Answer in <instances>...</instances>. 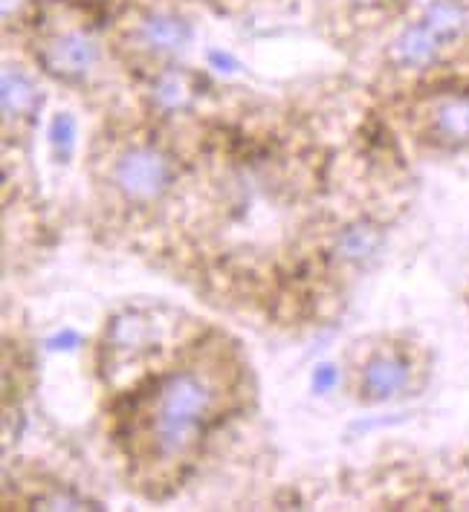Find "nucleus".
<instances>
[{"label": "nucleus", "mask_w": 469, "mask_h": 512, "mask_svg": "<svg viewBox=\"0 0 469 512\" xmlns=\"http://www.w3.org/2000/svg\"><path fill=\"white\" fill-rule=\"evenodd\" d=\"M35 510H102V507L73 492H53V495L35 498Z\"/></svg>", "instance_id": "14"}, {"label": "nucleus", "mask_w": 469, "mask_h": 512, "mask_svg": "<svg viewBox=\"0 0 469 512\" xmlns=\"http://www.w3.org/2000/svg\"><path fill=\"white\" fill-rule=\"evenodd\" d=\"M38 58H41L44 70L53 73L56 79L76 81L84 79L96 67L99 47L84 32H61V35H53L41 44Z\"/></svg>", "instance_id": "3"}, {"label": "nucleus", "mask_w": 469, "mask_h": 512, "mask_svg": "<svg viewBox=\"0 0 469 512\" xmlns=\"http://www.w3.org/2000/svg\"><path fill=\"white\" fill-rule=\"evenodd\" d=\"M79 345H82V336H79L76 330H61L53 339H47V348H50V351H73V348H79Z\"/></svg>", "instance_id": "16"}, {"label": "nucleus", "mask_w": 469, "mask_h": 512, "mask_svg": "<svg viewBox=\"0 0 469 512\" xmlns=\"http://www.w3.org/2000/svg\"><path fill=\"white\" fill-rule=\"evenodd\" d=\"M50 142L56 148V154L61 160H67L73 154L76 145V119L70 113H56L50 122Z\"/></svg>", "instance_id": "13"}, {"label": "nucleus", "mask_w": 469, "mask_h": 512, "mask_svg": "<svg viewBox=\"0 0 469 512\" xmlns=\"http://www.w3.org/2000/svg\"><path fill=\"white\" fill-rule=\"evenodd\" d=\"M157 339H160V327L142 310L116 313L105 330V345L119 356H137V353L151 351Z\"/></svg>", "instance_id": "5"}, {"label": "nucleus", "mask_w": 469, "mask_h": 512, "mask_svg": "<svg viewBox=\"0 0 469 512\" xmlns=\"http://www.w3.org/2000/svg\"><path fill=\"white\" fill-rule=\"evenodd\" d=\"M174 183V165L160 148L139 145L125 151L113 165V186L128 203H154Z\"/></svg>", "instance_id": "2"}, {"label": "nucleus", "mask_w": 469, "mask_h": 512, "mask_svg": "<svg viewBox=\"0 0 469 512\" xmlns=\"http://www.w3.org/2000/svg\"><path fill=\"white\" fill-rule=\"evenodd\" d=\"M432 134L446 145H469V96H449L432 108Z\"/></svg>", "instance_id": "9"}, {"label": "nucleus", "mask_w": 469, "mask_h": 512, "mask_svg": "<svg viewBox=\"0 0 469 512\" xmlns=\"http://www.w3.org/2000/svg\"><path fill=\"white\" fill-rule=\"evenodd\" d=\"M29 0H3V18L6 21H12V18H18L21 12H24V6H27Z\"/></svg>", "instance_id": "17"}, {"label": "nucleus", "mask_w": 469, "mask_h": 512, "mask_svg": "<svg viewBox=\"0 0 469 512\" xmlns=\"http://www.w3.org/2000/svg\"><path fill=\"white\" fill-rule=\"evenodd\" d=\"M432 29L443 44H455L467 35L469 29V6L467 0H429L420 18Z\"/></svg>", "instance_id": "8"}, {"label": "nucleus", "mask_w": 469, "mask_h": 512, "mask_svg": "<svg viewBox=\"0 0 469 512\" xmlns=\"http://www.w3.org/2000/svg\"><path fill=\"white\" fill-rule=\"evenodd\" d=\"M441 38L426 27L423 21L409 24L403 29L394 41H391V61L403 70H420V67H429L435 64L443 53Z\"/></svg>", "instance_id": "7"}, {"label": "nucleus", "mask_w": 469, "mask_h": 512, "mask_svg": "<svg viewBox=\"0 0 469 512\" xmlns=\"http://www.w3.org/2000/svg\"><path fill=\"white\" fill-rule=\"evenodd\" d=\"M336 379H339V374H336L333 365L316 368V374H313V391H316V394H328V391H333Z\"/></svg>", "instance_id": "15"}, {"label": "nucleus", "mask_w": 469, "mask_h": 512, "mask_svg": "<svg viewBox=\"0 0 469 512\" xmlns=\"http://www.w3.org/2000/svg\"><path fill=\"white\" fill-rule=\"evenodd\" d=\"M380 246H383V229L371 220H357L336 235L333 252L342 261L359 264V261H368L371 255H377Z\"/></svg>", "instance_id": "10"}, {"label": "nucleus", "mask_w": 469, "mask_h": 512, "mask_svg": "<svg viewBox=\"0 0 469 512\" xmlns=\"http://www.w3.org/2000/svg\"><path fill=\"white\" fill-rule=\"evenodd\" d=\"M194 79L186 70H166L151 84V102L166 113L186 110L194 102Z\"/></svg>", "instance_id": "11"}, {"label": "nucleus", "mask_w": 469, "mask_h": 512, "mask_svg": "<svg viewBox=\"0 0 469 512\" xmlns=\"http://www.w3.org/2000/svg\"><path fill=\"white\" fill-rule=\"evenodd\" d=\"M0 99H3V116H6V122L21 119L38 102L35 81L29 79L24 70L6 67L3 70V84H0Z\"/></svg>", "instance_id": "12"}, {"label": "nucleus", "mask_w": 469, "mask_h": 512, "mask_svg": "<svg viewBox=\"0 0 469 512\" xmlns=\"http://www.w3.org/2000/svg\"><path fill=\"white\" fill-rule=\"evenodd\" d=\"M215 385L197 371H174L160 382L151 417V449L160 460L183 458L215 417Z\"/></svg>", "instance_id": "1"}, {"label": "nucleus", "mask_w": 469, "mask_h": 512, "mask_svg": "<svg viewBox=\"0 0 469 512\" xmlns=\"http://www.w3.org/2000/svg\"><path fill=\"white\" fill-rule=\"evenodd\" d=\"M412 365L400 353H377L365 362L362 379H359V397L368 403H386L403 394L409 385Z\"/></svg>", "instance_id": "4"}, {"label": "nucleus", "mask_w": 469, "mask_h": 512, "mask_svg": "<svg viewBox=\"0 0 469 512\" xmlns=\"http://www.w3.org/2000/svg\"><path fill=\"white\" fill-rule=\"evenodd\" d=\"M354 6H359V9H374V6H383L386 0H351Z\"/></svg>", "instance_id": "18"}, {"label": "nucleus", "mask_w": 469, "mask_h": 512, "mask_svg": "<svg viewBox=\"0 0 469 512\" xmlns=\"http://www.w3.org/2000/svg\"><path fill=\"white\" fill-rule=\"evenodd\" d=\"M137 38L148 53L174 55L189 47L192 24L180 15H171V12H154L139 24Z\"/></svg>", "instance_id": "6"}]
</instances>
